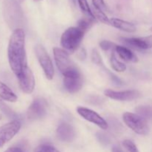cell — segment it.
I'll use <instances>...</instances> for the list:
<instances>
[{"label":"cell","mask_w":152,"mask_h":152,"mask_svg":"<svg viewBox=\"0 0 152 152\" xmlns=\"http://www.w3.org/2000/svg\"><path fill=\"white\" fill-rule=\"evenodd\" d=\"M7 57L12 71L17 77L28 66L25 51V34L23 29L13 31L7 48Z\"/></svg>","instance_id":"cell-1"},{"label":"cell","mask_w":152,"mask_h":152,"mask_svg":"<svg viewBox=\"0 0 152 152\" xmlns=\"http://www.w3.org/2000/svg\"><path fill=\"white\" fill-rule=\"evenodd\" d=\"M3 16L7 25L11 30L23 29L25 18L23 10L16 0H4Z\"/></svg>","instance_id":"cell-2"},{"label":"cell","mask_w":152,"mask_h":152,"mask_svg":"<svg viewBox=\"0 0 152 152\" xmlns=\"http://www.w3.org/2000/svg\"><path fill=\"white\" fill-rule=\"evenodd\" d=\"M53 52L57 68L64 77L80 72L78 67L71 60L66 50L59 48H54Z\"/></svg>","instance_id":"cell-3"},{"label":"cell","mask_w":152,"mask_h":152,"mask_svg":"<svg viewBox=\"0 0 152 152\" xmlns=\"http://www.w3.org/2000/svg\"><path fill=\"white\" fill-rule=\"evenodd\" d=\"M86 33L78 27H71L62 34L60 43L62 47L68 52H74L81 44Z\"/></svg>","instance_id":"cell-4"},{"label":"cell","mask_w":152,"mask_h":152,"mask_svg":"<svg viewBox=\"0 0 152 152\" xmlns=\"http://www.w3.org/2000/svg\"><path fill=\"white\" fill-rule=\"evenodd\" d=\"M123 119L126 126L138 134L146 135L149 132L146 120L138 114L126 112L123 114Z\"/></svg>","instance_id":"cell-5"},{"label":"cell","mask_w":152,"mask_h":152,"mask_svg":"<svg viewBox=\"0 0 152 152\" xmlns=\"http://www.w3.org/2000/svg\"><path fill=\"white\" fill-rule=\"evenodd\" d=\"M35 53L37 59L42 68L46 78L49 80H53L54 76V68L51 59L43 45L38 44L35 47Z\"/></svg>","instance_id":"cell-6"},{"label":"cell","mask_w":152,"mask_h":152,"mask_svg":"<svg viewBox=\"0 0 152 152\" xmlns=\"http://www.w3.org/2000/svg\"><path fill=\"white\" fill-rule=\"evenodd\" d=\"M21 126L19 120H13L0 127V148L14 137L20 130Z\"/></svg>","instance_id":"cell-7"},{"label":"cell","mask_w":152,"mask_h":152,"mask_svg":"<svg viewBox=\"0 0 152 152\" xmlns=\"http://www.w3.org/2000/svg\"><path fill=\"white\" fill-rule=\"evenodd\" d=\"M47 114V102L42 98H37L33 101L27 111V117L30 120L43 118Z\"/></svg>","instance_id":"cell-8"},{"label":"cell","mask_w":152,"mask_h":152,"mask_svg":"<svg viewBox=\"0 0 152 152\" xmlns=\"http://www.w3.org/2000/svg\"><path fill=\"white\" fill-rule=\"evenodd\" d=\"M17 78L19 87L24 93L30 94L34 91L35 87V79L32 71L29 67H25L21 74L17 76Z\"/></svg>","instance_id":"cell-9"},{"label":"cell","mask_w":152,"mask_h":152,"mask_svg":"<svg viewBox=\"0 0 152 152\" xmlns=\"http://www.w3.org/2000/svg\"><path fill=\"white\" fill-rule=\"evenodd\" d=\"M77 111L83 119L87 121L96 125L100 129L103 130H106L108 128V124L101 116L94 111L89 108H84V107H78L77 108Z\"/></svg>","instance_id":"cell-10"},{"label":"cell","mask_w":152,"mask_h":152,"mask_svg":"<svg viewBox=\"0 0 152 152\" xmlns=\"http://www.w3.org/2000/svg\"><path fill=\"white\" fill-rule=\"evenodd\" d=\"M120 40L126 45L137 50H148L152 48V36L144 37H132V38L122 37Z\"/></svg>","instance_id":"cell-11"},{"label":"cell","mask_w":152,"mask_h":152,"mask_svg":"<svg viewBox=\"0 0 152 152\" xmlns=\"http://www.w3.org/2000/svg\"><path fill=\"white\" fill-rule=\"evenodd\" d=\"M105 96L110 99H115L118 101H132L140 97V94L136 90H127V91H117L107 89L104 91Z\"/></svg>","instance_id":"cell-12"},{"label":"cell","mask_w":152,"mask_h":152,"mask_svg":"<svg viewBox=\"0 0 152 152\" xmlns=\"http://www.w3.org/2000/svg\"><path fill=\"white\" fill-rule=\"evenodd\" d=\"M63 84L65 88L69 93H77L81 90L83 85V80L80 71L64 77Z\"/></svg>","instance_id":"cell-13"},{"label":"cell","mask_w":152,"mask_h":152,"mask_svg":"<svg viewBox=\"0 0 152 152\" xmlns=\"http://www.w3.org/2000/svg\"><path fill=\"white\" fill-rule=\"evenodd\" d=\"M56 135L63 142H71L74 140L76 132L72 126L66 123H62L56 129Z\"/></svg>","instance_id":"cell-14"},{"label":"cell","mask_w":152,"mask_h":152,"mask_svg":"<svg viewBox=\"0 0 152 152\" xmlns=\"http://www.w3.org/2000/svg\"><path fill=\"white\" fill-rule=\"evenodd\" d=\"M110 25H112L114 28L127 33H134L137 31L134 24L117 18H112L110 19Z\"/></svg>","instance_id":"cell-15"},{"label":"cell","mask_w":152,"mask_h":152,"mask_svg":"<svg viewBox=\"0 0 152 152\" xmlns=\"http://www.w3.org/2000/svg\"><path fill=\"white\" fill-rule=\"evenodd\" d=\"M115 51L118 54V56L126 62H137L138 58L132 50L127 47H124V46L120 45H116L115 47Z\"/></svg>","instance_id":"cell-16"},{"label":"cell","mask_w":152,"mask_h":152,"mask_svg":"<svg viewBox=\"0 0 152 152\" xmlns=\"http://www.w3.org/2000/svg\"><path fill=\"white\" fill-rule=\"evenodd\" d=\"M0 98L10 102H16L18 99L14 92L7 85L1 82H0Z\"/></svg>","instance_id":"cell-17"},{"label":"cell","mask_w":152,"mask_h":152,"mask_svg":"<svg viewBox=\"0 0 152 152\" xmlns=\"http://www.w3.org/2000/svg\"><path fill=\"white\" fill-rule=\"evenodd\" d=\"M110 62H111V65L114 71H117V72H123L127 68L126 65L123 62H120V60L117 59V56H116L114 53H113L111 54V59H110Z\"/></svg>","instance_id":"cell-18"},{"label":"cell","mask_w":152,"mask_h":152,"mask_svg":"<svg viewBox=\"0 0 152 152\" xmlns=\"http://www.w3.org/2000/svg\"><path fill=\"white\" fill-rule=\"evenodd\" d=\"M77 1H78L79 6H80L81 10L87 17L93 19H96L94 16L93 12H92V10L91 9L87 0H77Z\"/></svg>","instance_id":"cell-19"},{"label":"cell","mask_w":152,"mask_h":152,"mask_svg":"<svg viewBox=\"0 0 152 152\" xmlns=\"http://www.w3.org/2000/svg\"><path fill=\"white\" fill-rule=\"evenodd\" d=\"M95 19H91L86 16V18H83V19H80L77 22V27L83 30L85 33L87 32L89 30V28L92 26V25L94 22Z\"/></svg>","instance_id":"cell-20"},{"label":"cell","mask_w":152,"mask_h":152,"mask_svg":"<svg viewBox=\"0 0 152 152\" xmlns=\"http://www.w3.org/2000/svg\"><path fill=\"white\" fill-rule=\"evenodd\" d=\"M138 115L140 116L143 119L151 120L152 119V108L149 106H140L136 109Z\"/></svg>","instance_id":"cell-21"},{"label":"cell","mask_w":152,"mask_h":152,"mask_svg":"<svg viewBox=\"0 0 152 152\" xmlns=\"http://www.w3.org/2000/svg\"><path fill=\"white\" fill-rule=\"evenodd\" d=\"M92 12H93V14L94 16L95 19L99 20V22H102V23L106 24V25H110V19H108V16L105 15V12L96 10V9L95 8H94V10H92Z\"/></svg>","instance_id":"cell-22"},{"label":"cell","mask_w":152,"mask_h":152,"mask_svg":"<svg viewBox=\"0 0 152 152\" xmlns=\"http://www.w3.org/2000/svg\"><path fill=\"white\" fill-rule=\"evenodd\" d=\"M0 110L9 118H16V114L2 100H0Z\"/></svg>","instance_id":"cell-23"},{"label":"cell","mask_w":152,"mask_h":152,"mask_svg":"<svg viewBox=\"0 0 152 152\" xmlns=\"http://www.w3.org/2000/svg\"><path fill=\"white\" fill-rule=\"evenodd\" d=\"M34 152H60L56 148L48 144H42L39 145L35 149Z\"/></svg>","instance_id":"cell-24"},{"label":"cell","mask_w":152,"mask_h":152,"mask_svg":"<svg viewBox=\"0 0 152 152\" xmlns=\"http://www.w3.org/2000/svg\"><path fill=\"white\" fill-rule=\"evenodd\" d=\"M92 3H93L94 8L96 9V10H101L102 12H105L108 10L104 0H92Z\"/></svg>","instance_id":"cell-25"},{"label":"cell","mask_w":152,"mask_h":152,"mask_svg":"<svg viewBox=\"0 0 152 152\" xmlns=\"http://www.w3.org/2000/svg\"><path fill=\"white\" fill-rule=\"evenodd\" d=\"M123 145L129 152H139L137 147L136 146L134 142H132L130 140H126L123 141Z\"/></svg>","instance_id":"cell-26"},{"label":"cell","mask_w":152,"mask_h":152,"mask_svg":"<svg viewBox=\"0 0 152 152\" xmlns=\"http://www.w3.org/2000/svg\"><path fill=\"white\" fill-rule=\"evenodd\" d=\"M99 46L103 50H109L111 49H115L116 45L108 40H103L99 42Z\"/></svg>","instance_id":"cell-27"},{"label":"cell","mask_w":152,"mask_h":152,"mask_svg":"<svg viewBox=\"0 0 152 152\" xmlns=\"http://www.w3.org/2000/svg\"><path fill=\"white\" fill-rule=\"evenodd\" d=\"M91 60L92 62L94 64H96V65H99L102 64V58H101L100 54H99V53L98 52V50H96V49H94V50H92Z\"/></svg>","instance_id":"cell-28"},{"label":"cell","mask_w":152,"mask_h":152,"mask_svg":"<svg viewBox=\"0 0 152 152\" xmlns=\"http://www.w3.org/2000/svg\"><path fill=\"white\" fill-rule=\"evenodd\" d=\"M109 74H110V77H111V79L112 80V81L114 82V83H116L117 85L123 84V83H122L121 80H120V79L117 77V76H115L114 74H111V73H110V72H109Z\"/></svg>","instance_id":"cell-29"},{"label":"cell","mask_w":152,"mask_h":152,"mask_svg":"<svg viewBox=\"0 0 152 152\" xmlns=\"http://www.w3.org/2000/svg\"><path fill=\"white\" fill-rule=\"evenodd\" d=\"M22 151V150L21 148H18V147H11V148H9L8 149L6 150L4 152H21Z\"/></svg>","instance_id":"cell-30"},{"label":"cell","mask_w":152,"mask_h":152,"mask_svg":"<svg viewBox=\"0 0 152 152\" xmlns=\"http://www.w3.org/2000/svg\"><path fill=\"white\" fill-rule=\"evenodd\" d=\"M112 152H123L121 149H120L119 147H117V146H114L112 148Z\"/></svg>","instance_id":"cell-31"},{"label":"cell","mask_w":152,"mask_h":152,"mask_svg":"<svg viewBox=\"0 0 152 152\" xmlns=\"http://www.w3.org/2000/svg\"><path fill=\"white\" fill-rule=\"evenodd\" d=\"M34 1H42V0H34Z\"/></svg>","instance_id":"cell-32"},{"label":"cell","mask_w":152,"mask_h":152,"mask_svg":"<svg viewBox=\"0 0 152 152\" xmlns=\"http://www.w3.org/2000/svg\"><path fill=\"white\" fill-rule=\"evenodd\" d=\"M150 31H151V32H152V27H151V28H150Z\"/></svg>","instance_id":"cell-33"},{"label":"cell","mask_w":152,"mask_h":152,"mask_svg":"<svg viewBox=\"0 0 152 152\" xmlns=\"http://www.w3.org/2000/svg\"><path fill=\"white\" fill-rule=\"evenodd\" d=\"M21 152H22V151H21Z\"/></svg>","instance_id":"cell-34"}]
</instances>
